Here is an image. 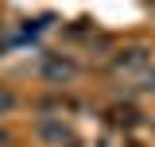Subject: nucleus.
I'll use <instances>...</instances> for the list:
<instances>
[{
  "mask_svg": "<svg viewBox=\"0 0 155 147\" xmlns=\"http://www.w3.org/2000/svg\"><path fill=\"white\" fill-rule=\"evenodd\" d=\"M147 62H151V51H147V47H128V51L113 54V74L116 77H128V74L147 70Z\"/></svg>",
  "mask_w": 155,
  "mask_h": 147,
  "instance_id": "f257e3e1",
  "label": "nucleus"
},
{
  "mask_svg": "<svg viewBox=\"0 0 155 147\" xmlns=\"http://www.w3.org/2000/svg\"><path fill=\"white\" fill-rule=\"evenodd\" d=\"M39 74H43L47 81H70V77L78 74V66L70 62V58H62V54H47L43 66H39Z\"/></svg>",
  "mask_w": 155,
  "mask_h": 147,
  "instance_id": "f03ea898",
  "label": "nucleus"
},
{
  "mask_svg": "<svg viewBox=\"0 0 155 147\" xmlns=\"http://www.w3.org/2000/svg\"><path fill=\"white\" fill-rule=\"evenodd\" d=\"M39 139H47V143H62V139H70V128H66L62 120H39Z\"/></svg>",
  "mask_w": 155,
  "mask_h": 147,
  "instance_id": "7ed1b4c3",
  "label": "nucleus"
},
{
  "mask_svg": "<svg viewBox=\"0 0 155 147\" xmlns=\"http://www.w3.org/2000/svg\"><path fill=\"white\" fill-rule=\"evenodd\" d=\"M113 124H120V128H136V124H140V112L128 109V105H116V109H113Z\"/></svg>",
  "mask_w": 155,
  "mask_h": 147,
  "instance_id": "20e7f679",
  "label": "nucleus"
},
{
  "mask_svg": "<svg viewBox=\"0 0 155 147\" xmlns=\"http://www.w3.org/2000/svg\"><path fill=\"white\" fill-rule=\"evenodd\" d=\"M12 105H16V97L8 89H0V112H12Z\"/></svg>",
  "mask_w": 155,
  "mask_h": 147,
  "instance_id": "39448f33",
  "label": "nucleus"
},
{
  "mask_svg": "<svg viewBox=\"0 0 155 147\" xmlns=\"http://www.w3.org/2000/svg\"><path fill=\"white\" fill-rule=\"evenodd\" d=\"M140 89H143V93H155V70H151V74H143V81H140Z\"/></svg>",
  "mask_w": 155,
  "mask_h": 147,
  "instance_id": "423d86ee",
  "label": "nucleus"
},
{
  "mask_svg": "<svg viewBox=\"0 0 155 147\" xmlns=\"http://www.w3.org/2000/svg\"><path fill=\"white\" fill-rule=\"evenodd\" d=\"M4 143H8V136H4V132H0V147H4Z\"/></svg>",
  "mask_w": 155,
  "mask_h": 147,
  "instance_id": "0eeeda50",
  "label": "nucleus"
}]
</instances>
